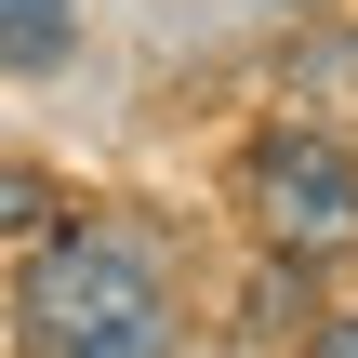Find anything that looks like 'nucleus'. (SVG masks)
<instances>
[{
	"label": "nucleus",
	"instance_id": "obj_3",
	"mask_svg": "<svg viewBox=\"0 0 358 358\" xmlns=\"http://www.w3.org/2000/svg\"><path fill=\"white\" fill-rule=\"evenodd\" d=\"M292 93H306L319 120H358V27H319V40L292 53Z\"/></svg>",
	"mask_w": 358,
	"mask_h": 358
},
{
	"label": "nucleus",
	"instance_id": "obj_8",
	"mask_svg": "<svg viewBox=\"0 0 358 358\" xmlns=\"http://www.w3.org/2000/svg\"><path fill=\"white\" fill-rule=\"evenodd\" d=\"M106 358H173V332H133V345H106Z\"/></svg>",
	"mask_w": 358,
	"mask_h": 358
},
{
	"label": "nucleus",
	"instance_id": "obj_2",
	"mask_svg": "<svg viewBox=\"0 0 358 358\" xmlns=\"http://www.w3.org/2000/svg\"><path fill=\"white\" fill-rule=\"evenodd\" d=\"M239 199H252V226H266L279 266L358 252V159L332 146V133H266V146L239 159Z\"/></svg>",
	"mask_w": 358,
	"mask_h": 358
},
{
	"label": "nucleus",
	"instance_id": "obj_4",
	"mask_svg": "<svg viewBox=\"0 0 358 358\" xmlns=\"http://www.w3.org/2000/svg\"><path fill=\"white\" fill-rule=\"evenodd\" d=\"M66 40H80L66 0H0V66H66Z\"/></svg>",
	"mask_w": 358,
	"mask_h": 358
},
{
	"label": "nucleus",
	"instance_id": "obj_6",
	"mask_svg": "<svg viewBox=\"0 0 358 358\" xmlns=\"http://www.w3.org/2000/svg\"><path fill=\"white\" fill-rule=\"evenodd\" d=\"M252 332H306V319H292V266H266V279H252Z\"/></svg>",
	"mask_w": 358,
	"mask_h": 358
},
{
	"label": "nucleus",
	"instance_id": "obj_7",
	"mask_svg": "<svg viewBox=\"0 0 358 358\" xmlns=\"http://www.w3.org/2000/svg\"><path fill=\"white\" fill-rule=\"evenodd\" d=\"M306 358H358V319H306Z\"/></svg>",
	"mask_w": 358,
	"mask_h": 358
},
{
	"label": "nucleus",
	"instance_id": "obj_5",
	"mask_svg": "<svg viewBox=\"0 0 358 358\" xmlns=\"http://www.w3.org/2000/svg\"><path fill=\"white\" fill-rule=\"evenodd\" d=\"M40 213H53V186H40V173H0V239H27Z\"/></svg>",
	"mask_w": 358,
	"mask_h": 358
},
{
	"label": "nucleus",
	"instance_id": "obj_1",
	"mask_svg": "<svg viewBox=\"0 0 358 358\" xmlns=\"http://www.w3.org/2000/svg\"><path fill=\"white\" fill-rule=\"evenodd\" d=\"M27 332L53 358H106V345H133V332H173V306H159V279H146L133 239H40Z\"/></svg>",
	"mask_w": 358,
	"mask_h": 358
}]
</instances>
